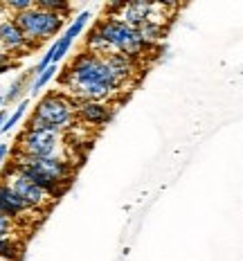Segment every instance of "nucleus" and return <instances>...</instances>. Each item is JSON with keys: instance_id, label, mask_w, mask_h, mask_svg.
<instances>
[{"instance_id": "obj_1", "label": "nucleus", "mask_w": 243, "mask_h": 261, "mask_svg": "<svg viewBox=\"0 0 243 261\" xmlns=\"http://www.w3.org/2000/svg\"><path fill=\"white\" fill-rule=\"evenodd\" d=\"M61 86L72 101H111L128 84L113 74L104 57L81 50L63 72Z\"/></svg>"}, {"instance_id": "obj_2", "label": "nucleus", "mask_w": 243, "mask_h": 261, "mask_svg": "<svg viewBox=\"0 0 243 261\" xmlns=\"http://www.w3.org/2000/svg\"><path fill=\"white\" fill-rule=\"evenodd\" d=\"M153 50L138 30L124 25L122 20L115 18H101L97 25L90 30L88 41H86V52L97 54V57H108V54H126L131 59H140L142 54Z\"/></svg>"}, {"instance_id": "obj_3", "label": "nucleus", "mask_w": 243, "mask_h": 261, "mask_svg": "<svg viewBox=\"0 0 243 261\" xmlns=\"http://www.w3.org/2000/svg\"><path fill=\"white\" fill-rule=\"evenodd\" d=\"M74 124H77V104L63 92H50L36 104L25 128L66 133V130L74 128Z\"/></svg>"}, {"instance_id": "obj_4", "label": "nucleus", "mask_w": 243, "mask_h": 261, "mask_svg": "<svg viewBox=\"0 0 243 261\" xmlns=\"http://www.w3.org/2000/svg\"><path fill=\"white\" fill-rule=\"evenodd\" d=\"M14 23L20 27V32H23L25 39L30 41V45L36 47L39 43L50 41L52 36H57L59 32L63 30L66 18L59 16V14L43 12V9H39V7H32L23 14H16Z\"/></svg>"}, {"instance_id": "obj_5", "label": "nucleus", "mask_w": 243, "mask_h": 261, "mask_svg": "<svg viewBox=\"0 0 243 261\" xmlns=\"http://www.w3.org/2000/svg\"><path fill=\"white\" fill-rule=\"evenodd\" d=\"M16 151L32 158H68L63 133L57 130H23L16 140Z\"/></svg>"}, {"instance_id": "obj_6", "label": "nucleus", "mask_w": 243, "mask_h": 261, "mask_svg": "<svg viewBox=\"0 0 243 261\" xmlns=\"http://www.w3.org/2000/svg\"><path fill=\"white\" fill-rule=\"evenodd\" d=\"M167 5H155V3H128V5H111L108 12H117L108 18L122 20L124 25L138 30L144 23H165L167 16H162L160 12H167Z\"/></svg>"}, {"instance_id": "obj_7", "label": "nucleus", "mask_w": 243, "mask_h": 261, "mask_svg": "<svg viewBox=\"0 0 243 261\" xmlns=\"http://www.w3.org/2000/svg\"><path fill=\"white\" fill-rule=\"evenodd\" d=\"M12 162L14 165L32 167V169L45 173L47 178L66 185V187H68V182L72 180V176H74V165H72L70 158H32V155H23V153H18V151H14Z\"/></svg>"}, {"instance_id": "obj_8", "label": "nucleus", "mask_w": 243, "mask_h": 261, "mask_svg": "<svg viewBox=\"0 0 243 261\" xmlns=\"http://www.w3.org/2000/svg\"><path fill=\"white\" fill-rule=\"evenodd\" d=\"M3 182L9 185V187H12L14 192H16V196H18L20 200H25L27 207H30L32 212H34V210H43V207H45V205L52 200L50 196H47V194L39 187V185H34L27 176H23V173L14 171L12 167L7 169V173H5Z\"/></svg>"}, {"instance_id": "obj_9", "label": "nucleus", "mask_w": 243, "mask_h": 261, "mask_svg": "<svg viewBox=\"0 0 243 261\" xmlns=\"http://www.w3.org/2000/svg\"><path fill=\"white\" fill-rule=\"evenodd\" d=\"M77 104V119L88 126H104L115 115V108L108 101H74Z\"/></svg>"}, {"instance_id": "obj_10", "label": "nucleus", "mask_w": 243, "mask_h": 261, "mask_svg": "<svg viewBox=\"0 0 243 261\" xmlns=\"http://www.w3.org/2000/svg\"><path fill=\"white\" fill-rule=\"evenodd\" d=\"M0 45L9 52V57L12 54H18L20 57V54H27L30 50H34L30 45V41L25 39V34L20 32V27L14 23V18L0 20Z\"/></svg>"}, {"instance_id": "obj_11", "label": "nucleus", "mask_w": 243, "mask_h": 261, "mask_svg": "<svg viewBox=\"0 0 243 261\" xmlns=\"http://www.w3.org/2000/svg\"><path fill=\"white\" fill-rule=\"evenodd\" d=\"M30 207H27L25 200H20L18 196H16V192L9 185L0 182V214L9 216V219H20L23 214H30Z\"/></svg>"}, {"instance_id": "obj_12", "label": "nucleus", "mask_w": 243, "mask_h": 261, "mask_svg": "<svg viewBox=\"0 0 243 261\" xmlns=\"http://www.w3.org/2000/svg\"><path fill=\"white\" fill-rule=\"evenodd\" d=\"M104 59H106L108 68L113 70V74L120 81L131 84L135 79V74H138V59H131V57H126V54H108Z\"/></svg>"}, {"instance_id": "obj_13", "label": "nucleus", "mask_w": 243, "mask_h": 261, "mask_svg": "<svg viewBox=\"0 0 243 261\" xmlns=\"http://www.w3.org/2000/svg\"><path fill=\"white\" fill-rule=\"evenodd\" d=\"M30 79L34 81V70H30V72H23L18 79L14 81L12 86H9L7 95H5V106L12 104V101H16L20 95H23V92H25V86H27V81H30Z\"/></svg>"}, {"instance_id": "obj_14", "label": "nucleus", "mask_w": 243, "mask_h": 261, "mask_svg": "<svg viewBox=\"0 0 243 261\" xmlns=\"http://www.w3.org/2000/svg\"><path fill=\"white\" fill-rule=\"evenodd\" d=\"M20 254V243L14 237L0 234V261H14Z\"/></svg>"}, {"instance_id": "obj_15", "label": "nucleus", "mask_w": 243, "mask_h": 261, "mask_svg": "<svg viewBox=\"0 0 243 261\" xmlns=\"http://www.w3.org/2000/svg\"><path fill=\"white\" fill-rule=\"evenodd\" d=\"M57 63H52L50 68L45 70V72H41L39 77H34V81H32V86H30V95H39V92L45 88L47 84H50V81L54 79V74H57Z\"/></svg>"}, {"instance_id": "obj_16", "label": "nucleus", "mask_w": 243, "mask_h": 261, "mask_svg": "<svg viewBox=\"0 0 243 261\" xmlns=\"http://www.w3.org/2000/svg\"><path fill=\"white\" fill-rule=\"evenodd\" d=\"M34 7L43 9V12H50V14H59L66 18L68 12H70V5L63 3V0H39V3H34Z\"/></svg>"}, {"instance_id": "obj_17", "label": "nucleus", "mask_w": 243, "mask_h": 261, "mask_svg": "<svg viewBox=\"0 0 243 261\" xmlns=\"http://www.w3.org/2000/svg\"><path fill=\"white\" fill-rule=\"evenodd\" d=\"M90 16H93V14H90V12H81V14L77 16V18H74V20H72V23H70V27H68V30H66V34H63V36H68V39H70V41H72V43H74V39H77V36L81 34V32H84V27H86V25H88Z\"/></svg>"}, {"instance_id": "obj_18", "label": "nucleus", "mask_w": 243, "mask_h": 261, "mask_svg": "<svg viewBox=\"0 0 243 261\" xmlns=\"http://www.w3.org/2000/svg\"><path fill=\"white\" fill-rule=\"evenodd\" d=\"M27 106H30V99H23L20 101L18 106H16V111L12 113V115H9L7 119H5V124H3V128H0V133H9V130H12L16 124L20 122V119H23V115H25V111H27Z\"/></svg>"}, {"instance_id": "obj_19", "label": "nucleus", "mask_w": 243, "mask_h": 261, "mask_svg": "<svg viewBox=\"0 0 243 261\" xmlns=\"http://www.w3.org/2000/svg\"><path fill=\"white\" fill-rule=\"evenodd\" d=\"M3 7L7 9V14L14 18L16 14H23V12H27V9H32L34 7V3H32V0H7Z\"/></svg>"}, {"instance_id": "obj_20", "label": "nucleus", "mask_w": 243, "mask_h": 261, "mask_svg": "<svg viewBox=\"0 0 243 261\" xmlns=\"http://www.w3.org/2000/svg\"><path fill=\"white\" fill-rule=\"evenodd\" d=\"M14 232H16V221L9 219V216H5V214H0V234L14 237Z\"/></svg>"}, {"instance_id": "obj_21", "label": "nucleus", "mask_w": 243, "mask_h": 261, "mask_svg": "<svg viewBox=\"0 0 243 261\" xmlns=\"http://www.w3.org/2000/svg\"><path fill=\"white\" fill-rule=\"evenodd\" d=\"M12 65H14V63H12V57H9V52L5 50L3 45H0V74H3L5 70H9Z\"/></svg>"}, {"instance_id": "obj_22", "label": "nucleus", "mask_w": 243, "mask_h": 261, "mask_svg": "<svg viewBox=\"0 0 243 261\" xmlns=\"http://www.w3.org/2000/svg\"><path fill=\"white\" fill-rule=\"evenodd\" d=\"M7 153H9V146H7V144H0V169H3L5 158H7Z\"/></svg>"}, {"instance_id": "obj_23", "label": "nucleus", "mask_w": 243, "mask_h": 261, "mask_svg": "<svg viewBox=\"0 0 243 261\" xmlns=\"http://www.w3.org/2000/svg\"><path fill=\"white\" fill-rule=\"evenodd\" d=\"M7 111H0V128H3V124H5V119H7Z\"/></svg>"}, {"instance_id": "obj_24", "label": "nucleus", "mask_w": 243, "mask_h": 261, "mask_svg": "<svg viewBox=\"0 0 243 261\" xmlns=\"http://www.w3.org/2000/svg\"><path fill=\"white\" fill-rule=\"evenodd\" d=\"M0 106H5V95H0ZM3 111V108H0Z\"/></svg>"}]
</instances>
